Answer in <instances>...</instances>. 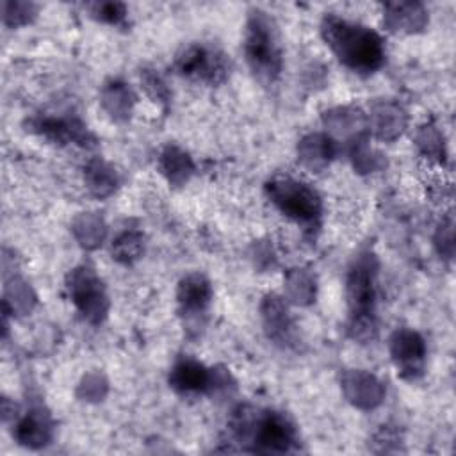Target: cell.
<instances>
[{"instance_id": "cell-10", "label": "cell", "mask_w": 456, "mask_h": 456, "mask_svg": "<svg viewBox=\"0 0 456 456\" xmlns=\"http://www.w3.org/2000/svg\"><path fill=\"white\" fill-rule=\"evenodd\" d=\"M210 297V287L201 276H189L182 281L178 299L187 312L203 310Z\"/></svg>"}, {"instance_id": "cell-3", "label": "cell", "mask_w": 456, "mask_h": 456, "mask_svg": "<svg viewBox=\"0 0 456 456\" xmlns=\"http://www.w3.org/2000/svg\"><path fill=\"white\" fill-rule=\"evenodd\" d=\"M273 203L297 223H314L321 214V200L314 189L290 176L267 183Z\"/></svg>"}, {"instance_id": "cell-6", "label": "cell", "mask_w": 456, "mask_h": 456, "mask_svg": "<svg viewBox=\"0 0 456 456\" xmlns=\"http://www.w3.org/2000/svg\"><path fill=\"white\" fill-rule=\"evenodd\" d=\"M422 354V340L415 333L397 335V340L394 342V358L397 360V367L403 369L401 372H410V376L420 372Z\"/></svg>"}, {"instance_id": "cell-2", "label": "cell", "mask_w": 456, "mask_h": 456, "mask_svg": "<svg viewBox=\"0 0 456 456\" xmlns=\"http://www.w3.org/2000/svg\"><path fill=\"white\" fill-rule=\"evenodd\" d=\"M244 50L255 75L264 82H273L281 68L278 30L267 12L255 9L246 25Z\"/></svg>"}, {"instance_id": "cell-4", "label": "cell", "mask_w": 456, "mask_h": 456, "mask_svg": "<svg viewBox=\"0 0 456 456\" xmlns=\"http://www.w3.org/2000/svg\"><path fill=\"white\" fill-rule=\"evenodd\" d=\"M176 71L191 80L219 84L228 73V62L210 45H191L176 57Z\"/></svg>"}, {"instance_id": "cell-5", "label": "cell", "mask_w": 456, "mask_h": 456, "mask_svg": "<svg viewBox=\"0 0 456 456\" xmlns=\"http://www.w3.org/2000/svg\"><path fill=\"white\" fill-rule=\"evenodd\" d=\"M256 428L258 429L255 431V440L264 451L285 452L294 444V428L281 413L267 411L256 422Z\"/></svg>"}, {"instance_id": "cell-1", "label": "cell", "mask_w": 456, "mask_h": 456, "mask_svg": "<svg viewBox=\"0 0 456 456\" xmlns=\"http://www.w3.org/2000/svg\"><path fill=\"white\" fill-rule=\"evenodd\" d=\"M321 32L326 45L347 68L372 73L383 64L385 46L374 30L330 14L322 20Z\"/></svg>"}, {"instance_id": "cell-9", "label": "cell", "mask_w": 456, "mask_h": 456, "mask_svg": "<svg viewBox=\"0 0 456 456\" xmlns=\"http://www.w3.org/2000/svg\"><path fill=\"white\" fill-rule=\"evenodd\" d=\"M98 280L91 273H75L73 276V294L75 301L82 306V310L91 315V314H100V303L103 301V296L98 289Z\"/></svg>"}, {"instance_id": "cell-11", "label": "cell", "mask_w": 456, "mask_h": 456, "mask_svg": "<svg viewBox=\"0 0 456 456\" xmlns=\"http://www.w3.org/2000/svg\"><path fill=\"white\" fill-rule=\"evenodd\" d=\"M91 12L98 20L109 23H118L125 18V7L121 4H94L91 5Z\"/></svg>"}, {"instance_id": "cell-7", "label": "cell", "mask_w": 456, "mask_h": 456, "mask_svg": "<svg viewBox=\"0 0 456 456\" xmlns=\"http://www.w3.org/2000/svg\"><path fill=\"white\" fill-rule=\"evenodd\" d=\"M367 264H358L349 278V299L354 308V315H360L362 312H369L372 305V273L369 274Z\"/></svg>"}, {"instance_id": "cell-8", "label": "cell", "mask_w": 456, "mask_h": 456, "mask_svg": "<svg viewBox=\"0 0 456 456\" xmlns=\"http://www.w3.org/2000/svg\"><path fill=\"white\" fill-rule=\"evenodd\" d=\"M208 383L210 378L207 369L192 360L176 363L171 372V385L182 392H201Z\"/></svg>"}]
</instances>
